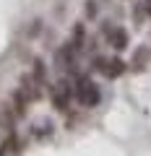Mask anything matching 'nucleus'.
<instances>
[{"label": "nucleus", "instance_id": "f8f14e48", "mask_svg": "<svg viewBox=\"0 0 151 156\" xmlns=\"http://www.w3.org/2000/svg\"><path fill=\"white\" fill-rule=\"evenodd\" d=\"M42 26H45V23H42V18H34V21L29 23V29H26V34H29V37H37V34L42 31Z\"/></svg>", "mask_w": 151, "mask_h": 156}, {"label": "nucleus", "instance_id": "1a4fd4ad", "mask_svg": "<svg viewBox=\"0 0 151 156\" xmlns=\"http://www.w3.org/2000/svg\"><path fill=\"white\" fill-rule=\"evenodd\" d=\"M149 60H151V52L146 50V47H141V50H135L133 60H130V68H133V70H143V68L149 65Z\"/></svg>", "mask_w": 151, "mask_h": 156}, {"label": "nucleus", "instance_id": "9d476101", "mask_svg": "<svg viewBox=\"0 0 151 156\" xmlns=\"http://www.w3.org/2000/svg\"><path fill=\"white\" fill-rule=\"evenodd\" d=\"M99 3L102 0H86L84 3V16L89 21H96V16H99Z\"/></svg>", "mask_w": 151, "mask_h": 156}, {"label": "nucleus", "instance_id": "4468645a", "mask_svg": "<svg viewBox=\"0 0 151 156\" xmlns=\"http://www.w3.org/2000/svg\"><path fill=\"white\" fill-rule=\"evenodd\" d=\"M102 3H107V5H110V3H112V0H102Z\"/></svg>", "mask_w": 151, "mask_h": 156}, {"label": "nucleus", "instance_id": "39448f33", "mask_svg": "<svg viewBox=\"0 0 151 156\" xmlns=\"http://www.w3.org/2000/svg\"><path fill=\"white\" fill-rule=\"evenodd\" d=\"M8 101H11V107H13V112H16V117H18V120H21V117H26L29 107L34 104V99H31V96H29L26 91L21 89V86H18V89L13 91L11 96H8Z\"/></svg>", "mask_w": 151, "mask_h": 156}, {"label": "nucleus", "instance_id": "423d86ee", "mask_svg": "<svg viewBox=\"0 0 151 156\" xmlns=\"http://www.w3.org/2000/svg\"><path fill=\"white\" fill-rule=\"evenodd\" d=\"M23 148H26L23 140L18 138L16 133H8L5 138H3V143H0V156H5V154H21Z\"/></svg>", "mask_w": 151, "mask_h": 156}, {"label": "nucleus", "instance_id": "7ed1b4c3", "mask_svg": "<svg viewBox=\"0 0 151 156\" xmlns=\"http://www.w3.org/2000/svg\"><path fill=\"white\" fill-rule=\"evenodd\" d=\"M91 70L99 73V76H104V78H120L125 70H128V65H125L120 57L94 55V57H91Z\"/></svg>", "mask_w": 151, "mask_h": 156}, {"label": "nucleus", "instance_id": "6e6552de", "mask_svg": "<svg viewBox=\"0 0 151 156\" xmlns=\"http://www.w3.org/2000/svg\"><path fill=\"white\" fill-rule=\"evenodd\" d=\"M34 76V81H39L45 89H50V78H47V65H45V60H34V65H31V70H29Z\"/></svg>", "mask_w": 151, "mask_h": 156}, {"label": "nucleus", "instance_id": "20e7f679", "mask_svg": "<svg viewBox=\"0 0 151 156\" xmlns=\"http://www.w3.org/2000/svg\"><path fill=\"white\" fill-rule=\"evenodd\" d=\"M102 39H104V42L112 47V50H117V52L128 50V44H130L128 31H125L123 26H115V23H110V21L102 23Z\"/></svg>", "mask_w": 151, "mask_h": 156}, {"label": "nucleus", "instance_id": "f03ea898", "mask_svg": "<svg viewBox=\"0 0 151 156\" xmlns=\"http://www.w3.org/2000/svg\"><path fill=\"white\" fill-rule=\"evenodd\" d=\"M50 101L52 109L60 112V115H68L73 109V101H76V91H73V81L70 78H60L55 83H50Z\"/></svg>", "mask_w": 151, "mask_h": 156}, {"label": "nucleus", "instance_id": "9b49d317", "mask_svg": "<svg viewBox=\"0 0 151 156\" xmlns=\"http://www.w3.org/2000/svg\"><path fill=\"white\" fill-rule=\"evenodd\" d=\"M146 18H149V13H146V5H143V3H138V5L133 8V23H135V26H141Z\"/></svg>", "mask_w": 151, "mask_h": 156}, {"label": "nucleus", "instance_id": "ddd939ff", "mask_svg": "<svg viewBox=\"0 0 151 156\" xmlns=\"http://www.w3.org/2000/svg\"><path fill=\"white\" fill-rule=\"evenodd\" d=\"M143 5H146V13H149V18H151V0H143Z\"/></svg>", "mask_w": 151, "mask_h": 156}, {"label": "nucleus", "instance_id": "f257e3e1", "mask_svg": "<svg viewBox=\"0 0 151 156\" xmlns=\"http://www.w3.org/2000/svg\"><path fill=\"white\" fill-rule=\"evenodd\" d=\"M70 81H73V91H76V101H78V107L91 109V107L99 104L102 91H99V86L94 83V78H91L89 73L76 70V73H70Z\"/></svg>", "mask_w": 151, "mask_h": 156}, {"label": "nucleus", "instance_id": "0eeeda50", "mask_svg": "<svg viewBox=\"0 0 151 156\" xmlns=\"http://www.w3.org/2000/svg\"><path fill=\"white\" fill-rule=\"evenodd\" d=\"M16 120H18V117H16V112H13L11 101H3V104H0V128L8 130V133H13Z\"/></svg>", "mask_w": 151, "mask_h": 156}]
</instances>
